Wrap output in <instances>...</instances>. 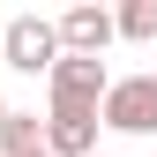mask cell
Wrapping results in <instances>:
<instances>
[{
  "label": "cell",
  "mask_w": 157,
  "mask_h": 157,
  "mask_svg": "<svg viewBox=\"0 0 157 157\" xmlns=\"http://www.w3.org/2000/svg\"><path fill=\"white\" fill-rule=\"evenodd\" d=\"M45 157H97V120L90 112H52L45 120Z\"/></svg>",
  "instance_id": "5b68a950"
},
{
  "label": "cell",
  "mask_w": 157,
  "mask_h": 157,
  "mask_svg": "<svg viewBox=\"0 0 157 157\" xmlns=\"http://www.w3.org/2000/svg\"><path fill=\"white\" fill-rule=\"evenodd\" d=\"M97 120L120 127V135H157V75H120L105 90V112Z\"/></svg>",
  "instance_id": "7a4b0ae2"
},
{
  "label": "cell",
  "mask_w": 157,
  "mask_h": 157,
  "mask_svg": "<svg viewBox=\"0 0 157 157\" xmlns=\"http://www.w3.org/2000/svg\"><path fill=\"white\" fill-rule=\"evenodd\" d=\"M0 150H8V157H45V127H37V112H8V120H0Z\"/></svg>",
  "instance_id": "8992f818"
},
{
  "label": "cell",
  "mask_w": 157,
  "mask_h": 157,
  "mask_svg": "<svg viewBox=\"0 0 157 157\" xmlns=\"http://www.w3.org/2000/svg\"><path fill=\"white\" fill-rule=\"evenodd\" d=\"M0 120H8V105H0Z\"/></svg>",
  "instance_id": "ba28073f"
},
{
  "label": "cell",
  "mask_w": 157,
  "mask_h": 157,
  "mask_svg": "<svg viewBox=\"0 0 157 157\" xmlns=\"http://www.w3.org/2000/svg\"><path fill=\"white\" fill-rule=\"evenodd\" d=\"M52 30H60V52H90V60L112 45V37H120V23H112L105 8H67Z\"/></svg>",
  "instance_id": "277c9868"
},
{
  "label": "cell",
  "mask_w": 157,
  "mask_h": 157,
  "mask_svg": "<svg viewBox=\"0 0 157 157\" xmlns=\"http://www.w3.org/2000/svg\"><path fill=\"white\" fill-rule=\"evenodd\" d=\"M112 23H120V37H135V45H150V37H157V0H127V8L112 15Z\"/></svg>",
  "instance_id": "52a82bcc"
},
{
  "label": "cell",
  "mask_w": 157,
  "mask_h": 157,
  "mask_svg": "<svg viewBox=\"0 0 157 157\" xmlns=\"http://www.w3.org/2000/svg\"><path fill=\"white\" fill-rule=\"evenodd\" d=\"M0 60H15L23 75H37V67L52 75V60H60V30H52L45 15H15V23H0Z\"/></svg>",
  "instance_id": "3957f363"
},
{
  "label": "cell",
  "mask_w": 157,
  "mask_h": 157,
  "mask_svg": "<svg viewBox=\"0 0 157 157\" xmlns=\"http://www.w3.org/2000/svg\"><path fill=\"white\" fill-rule=\"evenodd\" d=\"M45 90H52V112H90V120H97L112 75H105V60H90V52H60L52 75H45Z\"/></svg>",
  "instance_id": "6da1fadb"
}]
</instances>
